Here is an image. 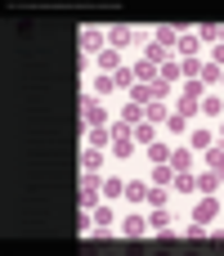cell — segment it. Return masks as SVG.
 <instances>
[{"instance_id":"cell-19","label":"cell","mask_w":224,"mask_h":256,"mask_svg":"<svg viewBox=\"0 0 224 256\" xmlns=\"http://www.w3.org/2000/svg\"><path fill=\"white\" fill-rule=\"evenodd\" d=\"M130 68H135V81H139V86H153V81H157V63H153V58H135Z\"/></svg>"},{"instance_id":"cell-14","label":"cell","mask_w":224,"mask_h":256,"mask_svg":"<svg viewBox=\"0 0 224 256\" xmlns=\"http://www.w3.org/2000/svg\"><path fill=\"white\" fill-rule=\"evenodd\" d=\"M171 148H175V144H166V140H153V144L144 148L148 166H166V162H171Z\"/></svg>"},{"instance_id":"cell-12","label":"cell","mask_w":224,"mask_h":256,"mask_svg":"<svg viewBox=\"0 0 224 256\" xmlns=\"http://www.w3.org/2000/svg\"><path fill=\"white\" fill-rule=\"evenodd\" d=\"M90 94H94V99H108V94H117V76H112V72H94V81H90Z\"/></svg>"},{"instance_id":"cell-26","label":"cell","mask_w":224,"mask_h":256,"mask_svg":"<svg viewBox=\"0 0 224 256\" xmlns=\"http://www.w3.org/2000/svg\"><path fill=\"white\" fill-rule=\"evenodd\" d=\"M184 238H189V243H207V238H211V225H202V220H189V225H184Z\"/></svg>"},{"instance_id":"cell-27","label":"cell","mask_w":224,"mask_h":256,"mask_svg":"<svg viewBox=\"0 0 224 256\" xmlns=\"http://www.w3.org/2000/svg\"><path fill=\"white\" fill-rule=\"evenodd\" d=\"M153 40H157L162 50H175V45H180V32H175V27H157V32H153Z\"/></svg>"},{"instance_id":"cell-11","label":"cell","mask_w":224,"mask_h":256,"mask_svg":"<svg viewBox=\"0 0 224 256\" xmlns=\"http://www.w3.org/2000/svg\"><path fill=\"white\" fill-rule=\"evenodd\" d=\"M103 166H108V148H90V144H85V148H81V171H94V176H99Z\"/></svg>"},{"instance_id":"cell-16","label":"cell","mask_w":224,"mask_h":256,"mask_svg":"<svg viewBox=\"0 0 224 256\" xmlns=\"http://www.w3.org/2000/svg\"><path fill=\"white\" fill-rule=\"evenodd\" d=\"M202 122H220L224 117V94H202Z\"/></svg>"},{"instance_id":"cell-28","label":"cell","mask_w":224,"mask_h":256,"mask_svg":"<svg viewBox=\"0 0 224 256\" xmlns=\"http://www.w3.org/2000/svg\"><path fill=\"white\" fill-rule=\"evenodd\" d=\"M112 76H117V90H126V94H130V90L139 86V81H135V68H130V63H126V68H117Z\"/></svg>"},{"instance_id":"cell-5","label":"cell","mask_w":224,"mask_h":256,"mask_svg":"<svg viewBox=\"0 0 224 256\" xmlns=\"http://www.w3.org/2000/svg\"><path fill=\"white\" fill-rule=\"evenodd\" d=\"M108 50V32H99V27H81V54L85 58H99Z\"/></svg>"},{"instance_id":"cell-6","label":"cell","mask_w":224,"mask_h":256,"mask_svg":"<svg viewBox=\"0 0 224 256\" xmlns=\"http://www.w3.org/2000/svg\"><path fill=\"white\" fill-rule=\"evenodd\" d=\"M81 122L85 126H112V117H108V108H103V99H81Z\"/></svg>"},{"instance_id":"cell-36","label":"cell","mask_w":224,"mask_h":256,"mask_svg":"<svg viewBox=\"0 0 224 256\" xmlns=\"http://www.w3.org/2000/svg\"><path fill=\"white\" fill-rule=\"evenodd\" d=\"M220 86H224V76H220Z\"/></svg>"},{"instance_id":"cell-13","label":"cell","mask_w":224,"mask_h":256,"mask_svg":"<svg viewBox=\"0 0 224 256\" xmlns=\"http://www.w3.org/2000/svg\"><path fill=\"white\" fill-rule=\"evenodd\" d=\"M112 140H117L112 126H90V130H85V144H90V148H112Z\"/></svg>"},{"instance_id":"cell-33","label":"cell","mask_w":224,"mask_h":256,"mask_svg":"<svg viewBox=\"0 0 224 256\" xmlns=\"http://www.w3.org/2000/svg\"><path fill=\"white\" fill-rule=\"evenodd\" d=\"M171 180H175V166H171V162H166V166H153V184L171 189Z\"/></svg>"},{"instance_id":"cell-4","label":"cell","mask_w":224,"mask_h":256,"mask_svg":"<svg viewBox=\"0 0 224 256\" xmlns=\"http://www.w3.org/2000/svg\"><path fill=\"white\" fill-rule=\"evenodd\" d=\"M108 45H112V50L121 54V50H130V45H148V40H144V32H135V27H126V22H117V27L108 32Z\"/></svg>"},{"instance_id":"cell-32","label":"cell","mask_w":224,"mask_h":256,"mask_svg":"<svg viewBox=\"0 0 224 256\" xmlns=\"http://www.w3.org/2000/svg\"><path fill=\"white\" fill-rule=\"evenodd\" d=\"M144 58H153V63L162 68V63H166V58H175V54H171V50H162L157 40H148V45H144Z\"/></svg>"},{"instance_id":"cell-7","label":"cell","mask_w":224,"mask_h":256,"mask_svg":"<svg viewBox=\"0 0 224 256\" xmlns=\"http://www.w3.org/2000/svg\"><path fill=\"white\" fill-rule=\"evenodd\" d=\"M153 230H148V212H130V216H121V238H148Z\"/></svg>"},{"instance_id":"cell-8","label":"cell","mask_w":224,"mask_h":256,"mask_svg":"<svg viewBox=\"0 0 224 256\" xmlns=\"http://www.w3.org/2000/svg\"><path fill=\"white\" fill-rule=\"evenodd\" d=\"M175 58H202V36H198V32H180Z\"/></svg>"},{"instance_id":"cell-34","label":"cell","mask_w":224,"mask_h":256,"mask_svg":"<svg viewBox=\"0 0 224 256\" xmlns=\"http://www.w3.org/2000/svg\"><path fill=\"white\" fill-rule=\"evenodd\" d=\"M207 58H211V63H220V68H224V40H220V45H211V50H207Z\"/></svg>"},{"instance_id":"cell-20","label":"cell","mask_w":224,"mask_h":256,"mask_svg":"<svg viewBox=\"0 0 224 256\" xmlns=\"http://www.w3.org/2000/svg\"><path fill=\"white\" fill-rule=\"evenodd\" d=\"M157 81H166V86H180V81H184V68H180V58H166V63L157 68Z\"/></svg>"},{"instance_id":"cell-2","label":"cell","mask_w":224,"mask_h":256,"mask_svg":"<svg viewBox=\"0 0 224 256\" xmlns=\"http://www.w3.org/2000/svg\"><path fill=\"white\" fill-rule=\"evenodd\" d=\"M220 212H224V202H220V194H202L193 207H189V220H202V225H216L220 220Z\"/></svg>"},{"instance_id":"cell-17","label":"cell","mask_w":224,"mask_h":256,"mask_svg":"<svg viewBox=\"0 0 224 256\" xmlns=\"http://www.w3.org/2000/svg\"><path fill=\"white\" fill-rule=\"evenodd\" d=\"M130 135H135V144H139V148H148L153 140H162V126H153V122H139V126H130Z\"/></svg>"},{"instance_id":"cell-3","label":"cell","mask_w":224,"mask_h":256,"mask_svg":"<svg viewBox=\"0 0 224 256\" xmlns=\"http://www.w3.org/2000/svg\"><path fill=\"white\" fill-rule=\"evenodd\" d=\"M99 202H103V176L85 171V176H81V212H94Z\"/></svg>"},{"instance_id":"cell-21","label":"cell","mask_w":224,"mask_h":256,"mask_svg":"<svg viewBox=\"0 0 224 256\" xmlns=\"http://www.w3.org/2000/svg\"><path fill=\"white\" fill-rule=\"evenodd\" d=\"M126 202L148 207V180H126Z\"/></svg>"},{"instance_id":"cell-31","label":"cell","mask_w":224,"mask_h":256,"mask_svg":"<svg viewBox=\"0 0 224 256\" xmlns=\"http://www.w3.org/2000/svg\"><path fill=\"white\" fill-rule=\"evenodd\" d=\"M202 162H207L211 171H220V162H224V144H220V140H216L211 148H202Z\"/></svg>"},{"instance_id":"cell-22","label":"cell","mask_w":224,"mask_h":256,"mask_svg":"<svg viewBox=\"0 0 224 256\" xmlns=\"http://www.w3.org/2000/svg\"><path fill=\"white\" fill-rule=\"evenodd\" d=\"M117 198H126V180L121 176H103V202H117Z\"/></svg>"},{"instance_id":"cell-29","label":"cell","mask_w":224,"mask_h":256,"mask_svg":"<svg viewBox=\"0 0 224 256\" xmlns=\"http://www.w3.org/2000/svg\"><path fill=\"white\" fill-rule=\"evenodd\" d=\"M171 189H162V184H148V207H171Z\"/></svg>"},{"instance_id":"cell-10","label":"cell","mask_w":224,"mask_h":256,"mask_svg":"<svg viewBox=\"0 0 224 256\" xmlns=\"http://www.w3.org/2000/svg\"><path fill=\"white\" fill-rule=\"evenodd\" d=\"M112 130H117V126H112ZM108 153L126 162V158H135V153H139V144H135V135H130V130H121V135L112 140V148H108Z\"/></svg>"},{"instance_id":"cell-25","label":"cell","mask_w":224,"mask_h":256,"mask_svg":"<svg viewBox=\"0 0 224 256\" xmlns=\"http://www.w3.org/2000/svg\"><path fill=\"white\" fill-rule=\"evenodd\" d=\"M121 122H126V126H139V122H144V104L126 99V104H121Z\"/></svg>"},{"instance_id":"cell-18","label":"cell","mask_w":224,"mask_h":256,"mask_svg":"<svg viewBox=\"0 0 224 256\" xmlns=\"http://www.w3.org/2000/svg\"><path fill=\"white\" fill-rule=\"evenodd\" d=\"M171 220H175V216H171V207H148V230H153V234H166V230H171Z\"/></svg>"},{"instance_id":"cell-24","label":"cell","mask_w":224,"mask_h":256,"mask_svg":"<svg viewBox=\"0 0 224 256\" xmlns=\"http://www.w3.org/2000/svg\"><path fill=\"white\" fill-rule=\"evenodd\" d=\"M198 194H220V171H198Z\"/></svg>"},{"instance_id":"cell-30","label":"cell","mask_w":224,"mask_h":256,"mask_svg":"<svg viewBox=\"0 0 224 256\" xmlns=\"http://www.w3.org/2000/svg\"><path fill=\"white\" fill-rule=\"evenodd\" d=\"M220 76H224V68L207 58V63H202V76H198V81H202V86H220Z\"/></svg>"},{"instance_id":"cell-1","label":"cell","mask_w":224,"mask_h":256,"mask_svg":"<svg viewBox=\"0 0 224 256\" xmlns=\"http://www.w3.org/2000/svg\"><path fill=\"white\" fill-rule=\"evenodd\" d=\"M202 94H207V86H202V81H198V76H193V81H184V90H180V94H175V112H180V117H189V122H193V117H198V112H202Z\"/></svg>"},{"instance_id":"cell-35","label":"cell","mask_w":224,"mask_h":256,"mask_svg":"<svg viewBox=\"0 0 224 256\" xmlns=\"http://www.w3.org/2000/svg\"><path fill=\"white\" fill-rule=\"evenodd\" d=\"M216 135H220V144H224V117H220V122H216Z\"/></svg>"},{"instance_id":"cell-15","label":"cell","mask_w":224,"mask_h":256,"mask_svg":"<svg viewBox=\"0 0 224 256\" xmlns=\"http://www.w3.org/2000/svg\"><path fill=\"white\" fill-rule=\"evenodd\" d=\"M193 162H198V158H193L189 140H180V144L171 148V166H175V171H193Z\"/></svg>"},{"instance_id":"cell-23","label":"cell","mask_w":224,"mask_h":256,"mask_svg":"<svg viewBox=\"0 0 224 256\" xmlns=\"http://www.w3.org/2000/svg\"><path fill=\"white\" fill-rule=\"evenodd\" d=\"M94 68H99V72H117V68H126V63H121V54H117V50L108 45V50H103V54L94 58Z\"/></svg>"},{"instance_id":"cell-9","label":"cell","mask_w":224,"mask_h":256,"mask_svg":"<svg viewBox=\"0 0 224 256\" xmlns=\"http://www.w3.org/2000/svg\"><path fill=\"white\" fill-rule=\"evenodd\" d=\"M220 135H216V126H189V148L193 153H202V148H211Z\"/></svg>"}]
</instances>
